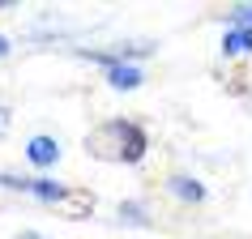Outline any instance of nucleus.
<instances>
[{
    "label": "nucleus",
    "mask_w": 252,
    "mask_h": 239,
    "mask_svg": "<svg viewBox=\"0 0 252 239\" xmlns=\"http://www.w3.org/2000/svg\"><path fill=\"white\" fill-rule=\"evenodd\" d=\"M107 81L116 86V90H137L141 86V68H133V64H124V60H116V64H107Z\"/></svg>",
    "instance_id": "20e7f679"
},
{
    "label": "nucleus",
    "mask_w": 252,
    "mask_h": 239,
    "mask_svg": "<svg viewBox=\"0 0 252 239\" xmlns=\"http://www.w3.org/2000/svg\"><path fill=\"white\" fill-rule=\"evenodd\" d=\"M231 22H235L239 30H252V4H235V9H231Z\"/></svg>",
    "instance_id": "0eeeda50"
},
{
    "label": "nucleus",
    "mask_w": 252,
    "mask_h": 239,
    "mask_svg": "<svg viewBox=\"0 0 252 239\" xmlns=\"http://www.w3.org/2000/svg\"><path fill=\"white\" fill-rule=\"evenodd\" d=\"M222 52L226 56H248L252 52V30H226V39H222Z\"/></svg>",
    "instance_id": "423d86ee"
},
{
    "label": "nucleus",
    "mask_w": 252,
    "mask_h": 239,
    "mask_svg": "<svg viewBox=\"0 0 252 239\" xmlns=\"http://www.w3.org/2000/svg\"><path fill=\"white\" fill-rule=\"evenodd\" d=\"M0 128H4V111H0Z\"/></svg>",
    "instance_id": "1a4fd4ad"
},
{
    "label": "nucleus",
    "mask_w": 252,
    "mask_h": 239,
    "mask_svg": "<svg viewBox=\"0 0 252 239\" xmlns=\"http://www.w3.org/2000/svg\"><path fill=\"white\" fill-rule=\"evenodd\" d=\"M4 56H9V39H4V34H0V60H4Z\"/></svg>",
    "instance_id": "6e6552de"
},
{
    "label": "nucleus",
    "mask_w": 252,
    "mask_h": 239,
    "mask_svg": "<svg viewBox=\"0 0 252 239\" xmlns=\"http://www.w3.org/2000/svg\"><path fill=\"white\" fill-rule=\"evenodd\" d=\"M86 146H90V154H98V158L137 162L146 154V133H141L137 124H128V120H107V124H98V128L86 137Z\"/></svg>",
    "instance_id": "f257e3e1"
},
{
    "label": "nucleus",
    "mask_w": 252,
    "mask_h": 239,
    "mask_svg": "<svg viewBox=\"0 0 252 239\" xmlns=\"http://www.w3.org/2000/svg\"><path fill=\"white\" fill-rule=\"evenodd\" d=\"M167 188H171L180 201H201V197H205V188H201L197 179H188V175H171V179H167Z\"/></svg>",
    "instance_id": "39448f33"
},
{
    "label": "nucleus",
    "mask_w": 252,
    "mask_h": 239,
    "mask_svg": "<svg viewBox=\"0 0 252 239\" xmlns=\"http://www.w3.org/2000/svg\"><path fill=\"white\" fill-rule=\"evenodd\" d=\"M56 213H64V218H90L94 213V197L86 188H68L64 197L56 201Z\"/></svg>",
    "instance_id": "f03ea898"
},
{
    "label": "nucleus",
    "mask_w": 252,
    "mask_h": 239,
    "mask_svg": "<svg viewBox=\"0 0 252 239\" xmlns=\"http://www.w3.org/2000/svg\"><path fill=\"white\" fill-rule=\"evenodd\" d=\"M26 158L34 162V167H56V158H60V141H56V137H30Z\"/></svg>",
    "instance_id": "7ed1b4c3"
}]
</instances>
